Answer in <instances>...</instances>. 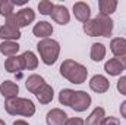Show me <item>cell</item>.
I'll list each match as a JSON object with an SVG mask.
<instances>
[{"label": "cell", "mask_w": 126, "mask_h": 125, "mask_svg": "<svg viewBox=\"0 0 126 125\" xmlns=\"http://www.w3.org/2000/svg\"><path fill=\"white\" fill-rule=\"evenodd\" d=\"M114 22L111 21L110 16L104 15H97L94 19H90L88 22L84 24V32L90 37H107L110 38L113 32Z\"/></svg>", "instance_id": "cell-1"}, {"label": "cell", "mask_w": 126, "mask_h": 125, "mask_svg": "<svg viewBox=\"0 0 126 125\" xmlns=\"http://www.w3.org/2000/svg\"><path fill=\"white\" fill-rule=\"evenodd\" d=\"M60 75L72 84H82L87 81L88 69L82 63L75 62L72 59H66L60 65Z\"/></svg>", "instance_id": "cell-2"}, {"label": "cell", "mask_w": 126, "mask_h": 125, "mask_svg": "<svg viewBox=\"0 0 126 125\" xmlns=\"http://www.w3.org/2000/svg\"><path fill=\"white\" fill-rule=\"evenodd\" d=\"M4 109L9 115L12 116H25L30 118L35 113V104L32 103L30 99H24V97H13V99H7L4 102Z\"/></svg>", "instance_id": "cell-3"}, {"label": "cell", "mask_w": 126, "mask_h": 125, "mask_svg": "<svg viewBox=\"0 0 126 125\" xmlns=\"http://www.w3.org/2000/svg\"><path fill=\"white\" fill-rule=\"evenodd\" d=\"M37 50L40 53L41 61L46 65H53L59 59L60 55V44L53 38H44L37 44Z\"/></svg>", "instance_id": "cell-4"}, {"label": "cell", "mask_w": 126, "mask_h": 125, "mask_svg": "<svg viewBox=\"0 0 126 125\" xmlns=\"http://www.w3.org/2000/svg\"><path fill=\"white\" fill-rule=\"evenodd\" d=\"M34 21H35V12L31 7H24L19 12H16L12 16H9L6 19V24L12 25L15 28H22V27H28Z\"/></svg>", "instance_id": "cell-5"}, {"label": "cell", "mask_w": 126, "mask_h": 125, "mask_svg": "<svg viewBox=\"0 0 126 125\" xmlns=\"http://www.w3.org/2000/svg\"><path fill=\"white\" fill-rule=\"evenodd\" d=\"M91 102H93V99H91L90 94L87 93V91L79 90V91H75V94H73L70 107H72L75 112H84V110H87V109L90 107Z\"/></svg>", "instance_id": "cell-6"}, {"label": "cell", "mask_w": 126, "mask_h": 125, "mask_svg": "<svg viewBox=\"0 0 126 125\" xmlns=\"http://www.w3.org/2000/svg\"><path fill=\"white\" fill-rule=\"evenodd\" d=\"M67 118L69 116L66 115L64 110L56 107V109H51L50 112H47L46 122H47V125H64L66 121H67Z\"/></svg>", "instance_id": "cell-7"}, {"label": "cell", "mask_w": 126, "mask_h": 125, "mask_svg": "<svg viewBox=\"0 0 126 125\" xmlns=\"http://www.w3.org/2000/svg\"><path fill=\"white\" fill-rule=\"evenodd\" d=\"M73 15L78 21L81 22H88L91 18V7L90 4H87L85 1H76L73 4Z\"/></svg>", "instance_id": "cell-8"}, {"label": "cell", "mask_w": 126, "mask_h": 125, "mask_svg": "<svg viewBox=\"0 0 126 125\" xmlns=\"http://www.w3.org/2000/svg\"><path fill=\"white\" fill-rule=\"evenodd\" d=\"M50 16L54 22H57L60 25H66L70 21V13H69L67 7L63 6V4H54V9H53Z\"/></svg>", "instance_id": "cell-9"}, {"label": "cell", "mask_w": 126, "mask_h": 125, "mask_svg": "<svg viewBox=\"0 0 126 125\" xmlns=\"http://www.w3.org/2000/svg\"><path fill=\"white\" fill-rule=\"evenodd\" d=\"M90 88L95 91V93H106L109 88H110V83H109V80L104 77V75H100V74H97L94 75L91 80H90Z\"/></svg>", "instance_id": "cell-10"}, {"label": "cell", "mask_w": 126, "mask_h": 125, "mask_svg": "<svg viewBox=\"0 0 126 125\" xmlns=\"http://www.w3.org/2000/svg\"><path fill=\"white\" fill-rule=\"evenodd\" d=\"M0 38L3 41H18L21 38V31H19V28L4 24L0 27Z\"/></svg>", "instance_id": "cell-11"}, {"label": "cell", "mask_w": 126, "mask_h": 125, "mask_svg": "<svg viewBox=\"0 0 126 125\" xmlns=\"http://www.w3.org/2000/svg\"><path fill=\"white\" fill-rule=\"evenodd\" d=\"M18 93H19V85L13 81H3L0 84V94L7 100V99H13V97H18Z\"/></svg>", "instance_id": "cell-12"}, {"label": "cell", "mask_w": 126, "mask_h": 125, "mask_svg": "<svg viewBox=\"0 0 126 125\" xmlns=\"http://www.w3.org/2000/svg\"><path fill=\"white\" fill-rule=\"evenodd\" d=\"M32 32H34V35L38 37V38H43V40H44V38H48V37L53 34V25H51L50 22H47V21H40L38 24L34 25Z\"/></svg>", "instance_id": "cell-13"}, {"label": "cell", "mask_w": 126, "mask_h": 125, "mask_svg": "<svg viewBox=\"0 0 126 125\" xmlns=\"http://www.w3.org/2000/svg\"><path fill=\"white\" fill-rule=\"evenodd\" d=\"M35 96H37V99H38V102H40L41 104H48V103H51L53 99H54V90H53L51 85L44 84V85L35 93Z\"/></svg>", "instance_id": "cell-14"}, {"label": "cell", "mask_w": 126, "mask_h": 125, "mask_svg": "<svg viewBox=\"0 0 126 125\" xmlns=\"http://www.w3.org/2000/svg\"><path fill=\"white\" fill-rule=\"evenodd\" d=\"M4 69H6L7 72H10V74H13V72H19V71L25 69L22 56H18V55H16V56L7 58V59L4 61Z\"/></svg>", "instance_id": "cell-15"}, {"label": "cell", "mask_w": 126, "mask_h": 125, "mask_svg": "<svg viewBox=\"0 0 126 125\" xmlns=\"http://www.w3.org/2000/svg\"><path fill=\"white\" fill-rule=\"evenodd\" d=\"M44 84H46L44 78H43L41 75H38V74H32V75H30V77L27 78V81H25V87H27V90L31 91V93H34V94L37 93Z\"/></svg>", "instance_id": "cell-16"}, {"label": "cell", "mask_w": 126, "mask_h": 125, "mask_svg": "<svg viewBox=\"0 0 126 125\" xmlns=\"http://www.w3.org/2000/svg\"><path fill=\"white\" fill-rule=\"evenodd\" d=\"M104 71L110 75V77H117L123 72V66L122 63L117 61V58H113V59H109L106 65H104Z\"/></svg>", "instance_id": "cell-17"}, {"label": "cell", "mask_w": 126, "mask_h": 125, "mask_svg": "<svg viewBox=\"0 0 126 125\" xmlns=\"http://www.w3.org/2000/svg\"><path fill=\"white\" fill-rule=\"evenodd\" d=\"M110 50H111V53H113L116 58L125 55L126 53V40L122 38V37L113 38L111 43H110Z\"/></svg>", "instance_id": "cell-18"}, {"label": "cell", "mask_w": 126, "mask_h": 125, "mask_svg": "<svg viewBox=\"0 0 126 125\" xmlns=\"http://www.w3.org/2000/svg\"><path fill=\"white\" fill-rule=\"evenodd\" d=\"M106 118V110L103 107H95L94 110L90 113V116L87 118L85 124L87 125H101V122Z\"/></svg>", "instance_id": "cell-19"}, {"label": "cell", "mask_w": 126, "mask_h": 125, "mask_svg": "<svg viewBox=\"0 0 126 125\" xmlns=\"http://www.w3.org/2000/svg\"><path fill=\"white\" fill-rule=\"evenodd\" d=\"M98 7H100V15L110 16L111 13L116 12L117 1L116 0H100L98 1Z\"/></svg>", "instance_id": "cell-20"}, {"label": "cell", "mask_w": 126, "mask_h": 125, "mask_svg": "<svg viewBox=\"0 0 126 125\" xmlns=\"http://www.w3.org/2000/svg\"><path fill=\"white\" fill-rule=\"evenodd\" d=\"M19 44L18 41H3L0 44V52L7 56V58H12V56H16V53L19 52Z\"/></svg>", "instance_id": "cell-21"}, {"label": "cell", "mask_w": 126, "mask_h": 125, "mask_svg": "<svg viewBox=\"0 0 126 125\" xmlns=\"http://www.w3.org/2000/svg\"><path fill=\"white\" fill-rule=\"evenodd\" d=\"M91 59L94 62H101L106 58V46L103 43H94L91 46V53H90Z\"/></svg>", "instance_id": "cell-22"}, {"label": "cell", "mask_w": 126, "mask_h": 125, "mask_svg": "<svg viewBox=\"0 0 126 125\" xmlns=\"http://www.w3.org/2000/svg\"><path fill=\"white\" fill-rule=\"evenodd\" d=\"M21 56H22V59H24V66H25V69L31 71V69H35V68L38 66V59H37V56H35L34 52L27 50V52H24Z\"/></svg>", "instance_id": "cell-23"}, {"label": "cell", "mask_w": 126, "mask_h": 125, "mask_svg": "<svg viewBox=\"0 0 126 125\" xmlns=\"http://www.w3.org/2000/svg\"><path fill=\"white\" fill-rule=\"evenodd\" d=\"M13 7H15L13 1H10V0H0V15L4 16L6 19L13 15Z\"/></svg>", "instance_id": "cell-24"}, {"label": "cell", "mask_w": 126, "mask_h": 125, "mask_svg": "<svg viewBox=\"0 0 126 125\" xmlns=\"http://www.w3.org/2000/svg\"><path fill=\"white\" fill-rule=\"evenodd\" d=\"M73 94H75L73 90H70V88H63L62 91L59 93V103L63 104V106H70L72 99H73Z\"/></svg>", "instance_id": "cell-25"}, {"label": "cell", "mask_w": 126, "mask_h": 125, "mask_svg": "<svg viewBox=\"0 0 126 125\" xmlns=\"http://www.w3.org/2000/svg\"><path fill=\"white\" fill-rule=\"evenodd\" d=\"M53 9H54V4L50 0H43L38 3V10L41 15H51Z\"/></svg>", "instance_id": "cell-26"}, {"label": "cell", "mask_w": 126, "mask_h": 125, "mask_svg": "<svg viewBox=\"0 0 126 125\" xmlns=\"http://www.w3.org/2000/svg\"><path fill=\"white\" fill-rule=\"evenodd\" d=\"M116 87H117V91H119V93L123 94V96H126V75H123V77L119 78Z\"/></svg>", "instance_id": "cell-27"}, {"label": "cell", "mask_w": 126, "mask_h": 125, "mask_svg": "<svg viewBox=\"0 0 126 125\" xmlns=\"http://www.w3.org/2000/svg\"><path fill=\"white\" fill-rule=\"evenodd\" d=\"M64 125H85V121L82 118H76V116L75 118H67Z\"/></svg>", "instance_id": "cell-28"}, {"label": "cell", "mask_w": 126, "mask_h": 125, "mask_svg": "<svg viewBox=\"0 0 126 125\" xmlns=\"http://www.w3.org/2000/svg\"><path fill=\"white\" fill-rule=\"evenodd\" d=\"M101 125H120V121L114 116H109V118H104Z\"/></svg>", "instance_id": "cell-29"}, {"label": "cell", "mask_w": 126, "mask_h": 125, "mask_svg": "<svg viewBox=\"0 0 126 125\" xmlns=\"http://www.w3.org/2000/svg\"><path fill=\"white\" fill-rule=\"evenodd\" d=\"M119 110H120V115L126 119V100H125V102H122V104H120V109H119Z\"/></svg>", "instance_id": "cell-30"}, {"label": "cell", "mask_w": 126, "mask_h": 125, "mask_svg": "<svg viewBox=\"0 0 126 125\" xmlns=\"http://www.w3.org/2000/svg\"><path fill=\"white\" fill-rule=\"evenodd\" d=\"M117 61L122 63L123 69H126V53H125V55H122V56H119V58H117Z\"/></svg>", "instance_id": "cell-31"}, {"label": "cell", "mask_w": 126, "mask_h": 125, "mask_svg": "<svg viewBox=\"0 0 126 125\" xmlns=\"http://www.w3.org/2000/svg\"><path fill=\"white\" fill-rule=\"evenodd\" d=\"M13 125H30L27 121H22V119H18V121H15Z\"/></svg>", "instance_id": "cell-32"}, {"label": "cell", "mask_w": 126, "mask_h": 125, "mask_svg": "<svg viewBox=\"0 0 126 125\" xmlns=\"http://www.w3.org/2000/svg\"><path fill=\"white\" fill-rule=\"evenodd\" d=\"M27 3V0H13V4H18V6H24Z\"/></svg>", "instance_id": "cell-33"}, {"label": "cell", "mask_w": 126, "mask_h": 125, "mask_svg": "<svg viewBox=\"0 0 126 125\" xmlns=\"http://www.w3.org/2000/svg\"><path fill=\"white\" fill-rule=\"evenodd\" d=\"M0 125H6V124H4V121H3V119H0Z\"/></svg>", "instance_id": "cell-34"}]
</instances>
